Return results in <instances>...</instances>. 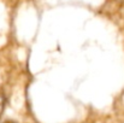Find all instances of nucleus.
Wrapping results in <instances>:
<instances>
[{"mask_svg":"<svg viewBox=\"0 0 124 123\" xmlns=\"http://www.w3.org/2000/svg\"><path fill=\"white\" fill-rule=\"evenodd\" d=\"M5 107H6V95L4 92L0 90V116L2 115Z\"/></svg>","mask_w":124,"mask_h":123,"instance_id":"1","label":"nucleus"},{"mask_svg":"<svg viewBox=\"0 0 124 123\" xmlns=\"http://www.w3.org/2000/svg\"><path fill=\"white\" fill-rule=\"evenodd\" d=\"M4 123H16V122H13V121H5Z\"/></svg>","mask_w":124,"mask_h":123,"instance_id":"2","label":"nucleus"}]
</instances>
